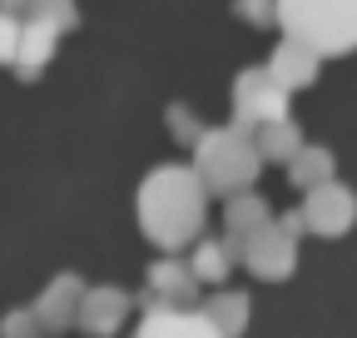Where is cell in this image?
<instances>
[{
    "instance_id": "6da1fadb",
    "label": "cell",
    "mask_w": 357,
    "mask_h": 338,
    "mask_svg": "<svg viewBox=\"0 0 357 338\" xmlns=\"http://www.w3.org/2000/svg\"><path fill=\"white\" fill-rule=\"evenodd\" d=\"M134 209H139L144 239L174 254V249H184V244H194L204 234L208 189H204V179H199L194 164H159V169L144 175Z\"/></svg>"
},
{
    "instance_id": "7a4b0ae2",
    "label": "cell",
    "mask_w": 357,
    "mask_h": 338,
    "mask_svg": "<svg viewBox=\"0 0 357 338\" xmlns=\"http://www.w3.org/2000/svg\"><path fill=\"white\" fill-rule=\"evenodd\" d=\"M194 149V169H199V179L208 194H238V189H253L258 184V169L268 164L263 149H258V135H253V124H218V130H208L204 124V135L189 145Z\"/></svg>"
},
{
    "instance_id": "3957f363",
    "label": "cell",
    "mask_w": 357,
    "mask_h": 338,
    "mask_svg": "<svg viewBox=\"0 0 357 338\" xmlns=\"http://www.w3.org/2000/svg\"><path fill=\"white\" fill-rule=\"evenodd\" d=\"M278 30L318 55H347L357 50V0H278Z\"/></svg>"
},
{
    "instance_id": "277c9868",
    "label": "cell",
    "mask_w": 357,
    "mask_h": 338,
    "mask_svg": "<svg viewBox=\"0 0 357 338\" xmlns=\"http://www.w3.org/2000/svg\"><path fill=\"white\" fill-rule=\"evenodd\" d=\"M288 95H293V90H288V84H278L268 65H248V70H238V80H234V119L258 130L263 119L288 115Z\"/></svg>"
},
{
    "instance_id": "5b68a950",
    "label": "cell",
    "mask_w": 357,
    "mask_h": 338,
    "mask_svg": "<svg viewBox=\"0 0 357 338\" xmlns=\"http://www.w3.org/2000/svg\"><path fill=\"white\" fill-rule=\"evenodd\" d=\"M303 224L318 239H342L357 224V194L347 184H337V175L323 179V184H312V189H303Z\"/></svg>"
},
{
    "instance_id": "8992f818",
    "label": "cell",
    "mask_w": 357,
    "mask_h": 338,
    "mask_svg": "<svg viewBox=\"0 0 357 338\" xmlns=\"http://www.w3.org/2000/svg\"><path fill=\"white\" fill-rule=\"evenodd\" d=\"M298 239L283 219H268L258 234H248V249H243V264L253 279H268V284H283L293 269H298Z\"/></svg>"
},
{
    "instance_id": "52a82bcc",
    "label": "cell",
    "mask_w": 357,
    "mask_h": 338,
    "mask_svg": "<svg viewBox=\"0 0 357 338\" xmlns=\"http://www.w3.org/2000/svg\"><path fill=\"white\" fill-rule=\"evenodd\" d=\"M129 309H134V299L119 284H95V288L84 284V299H79L75 323L84 333H95V338H109V333H119V323L129 318Z\"/></svg>"
},
{
    "instance_id": "ba28073f",
    "label": "cell",
    "mask_w": 357,
    "mask_h": 338,
    "mask_svg": "<svg viewBox=\"0 0 357 338\" xmlns=\"http://www.w3.org/2000/svg\"><path fill=\"white\" fill-rule=\"evenodd\" d=\"M149 304H184V309H194V304H199V279H194V269L178 264V259L149 264V288L139 293V309H149Z\"/></svg>"
},
{
    "instance_id": "9c48e42d",
    "label": "cell",
    "mask_w": 357,
    "mask_h": 338,
    "mask_svg": "<svg viewBox=\"0 0 357 338\" xmlns=\"http://www.w3.org/2000/svg\"><path fill=\"white\" fill-rule=\"evenodd\" d=\"M79 299H84V279H79V274L50 279V284H45V293L35 299L40 328H45V333H65V328L75 323V314H79Z\"/></svg>"
},
{
    "instance_id": "30bf717a",
    "label": "cell",
    "mask_w": 357,
    "mask_h": 338,
    "mask_svg": "<svg viewBox=\"0 0 357 338\" xmlns=\"http://www.w3.org/2000/svg\"><path fill=\"white\" fill-rule=\"evenodd\" d=\"M60 25H50V20H40V15H20V50H15V75L20 80H40V70L50 65V55H55V45H60Z\"/></svg>"
},
{
    "instance_id": "8fae6325",
    "label": "cell",
    "mask_w": 357,
    "mask_h": 338,
    "mask_svg": "<svg viewBox=\"0 0 357 338\" xmlns=\"http://www.w3.org/2000/svg\"><path fill=\"white\" fill-rule=\"evenodd\" d=\"M268 70H273V80L288 84V90H307V84L318 80V70H323V55L312 50L307 40L283 35V40H278V50L268 55Z\"/></svg>"
},
{
    "instance_id": "7c38bea8",
    "label": "cell",
    "mask_w": 357,
    "mask_h": 338,
    "mask_svg": "<svg viewBox=\"0 0 357 338\" xmlns=\"http://www.w3.org/2000/svg\"><path fill=\"white\" fill-rule=\"evenodd\" d=\"M199 309L208 314V323H213L218 338H238L248 328V293H238V288H218L213 299L199 304Z\"/></svg>"
},
{
    "instance_id": "4fadbf2b",
    "label": "cell",
    "mask_w": 357,
    "mask_h": 338,
    "mask_svg": "<svg viewBox=\"0 0 357 338\" xmlns=\"http://www.w3.org/2000/svg\"><path fill=\"white\" fill-rule=\"evenodd\" d=\"M268 219H273V214H268L263 194H253V189H238V194H229V204H223V229L238 234V239L258 234Z\"/></svg>"
},
{
    "instance_id": "5bb4252c",
    "label": "cell",
    "mask_w": 357,
    "mask_h": 338,
    "mask_svg": "<svg viewBox=\"0 0 357 338\" xmlns=\"http://www.w3.org/2000/svg\"><path fill=\"white\" fill-rule=\"evenodd\" d=\"M337 175V164L323 145H298V154L288 159V184L293 189H312V184H323Z\"/></svg>"
},
{
    "instance_id": "9a60e30c",
    "label": "cell",
    "mask_w": 357,
    "mask_h": 338,
    "mask_svg": "<svg viewBox=\"0 0 357 338\" xmlns=\"http://www.w3.org/2000/svg\"><path fill=\"white\" fill-rule=\"evenodd\" d=\"M258 149H263V159H278V164H288L293 154H298V145H303V130L288 119V115H278V119H263L258 124Z\"/></svg>"
},
{
    "instance_id": "2e32d148",
    "label": "cell",
    "mask_w": 357,
    "mask_h": 338,
    "mask_svg": "<svg viewBox=\"0 0 357 338\" xmlns=\"http://www.w3.org/2000/svg\"><path fill=\"white\" fill-rule=\"evenodd\" d=\"M189 269H194L199 284H223V279H229V269H234V254L223 249V239H199Z\"/></svg>"
},
{
    "instance_id": "e0dca14e",
    "label": "cell",
    "mask_w": 357,
    "mask_h": 338,
    "mask_svg": "<svg viewBox=\"0 0 357 338\" xmlns=\"http://www.w3.org/2000/svg\"><path fill=\"white\" fill-rule=\"evenodd\" d=\"M25 15H40V20L60 25V30H75L79 25V6H75V0H30Z\"/></svg>"
},
{
    "instance_id": "ac0fdd59",
    "label": "cell",
    "mask_w": 357,
    "mask_h": 338,
    "mask_svg": "<svg viewBox=\"0 0 357 338\" xmlns=\"http://www.w3.org/2000/svg\"><path fill=\"white\" fill-rule=\"evenodd\" d=\"M164 119H169V130L178 135V145H194V140L204 135V124L194 119V110H189V105H169V115H164Z\"/></svg>"
},
{
    "instance_id": "d6986e66",
    "label": "cell",
    "mask_w": 357,
    "mask_h": 338,
    "mask_svg": "<svg viewBox=\"0 0 357 338\" xmlns=\"http://www.w3.org/2000/svg\"><path fill=\"white\" fill-rule=\"evenodd\" d=\"M234 15L248 25H278V0H234Z\"/></svg>"
},
{
    "instance_id": "ffe728a7",
    "label": "cell",
    "mask_w": 357,
    "mask_h": 338,
    "mask_svg": "<svg viewBox=\"0 0 357 338\" xmlns=\"http://www.w3.org/2000/svg\"><path fill=\"white\" fill-rule=\"evenodd\" d=\"M15 50H20V15L0 10V65H15Z\"/></svg>"
},
{
    "instance_id": "44dd1931",
    "label": "cell",
    "mask_w": 357,
    "mask_h": 338,
    "mask_svg": "<svg viewBox=\"0 0 357 338\" xmlns=\"http://www.w3.org/2000/svg\"><path fill=\"white\" fill-rule=\"evenodd\" d=\"M0 333H6V338H25V333H45V328H40L35 309H30V314H10L6 323H0Z\"/></svg>"
},
{
    "instance_id": "7402d4cb",
    "label": "cell",
    "mask_w": 357,
    "mask_h": 338,
    "mask_svg": "<svg viewBox=\"0 0 357 338\" xmlns=\"http://www.w3.org/2000/svg\"><path fill=\"white\" fill-rule=\"evenodd\" d=\"M0 10H10V15H25V10H30V0H0Z\"/></svg>"
}]
</instances>
